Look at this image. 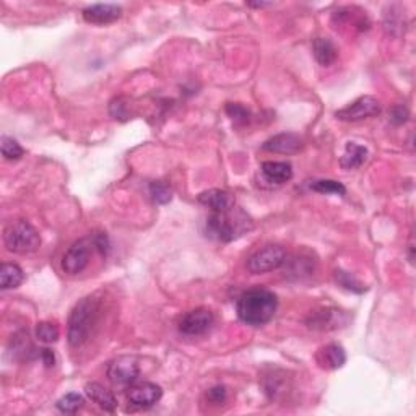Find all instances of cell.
Listing matches in <instances>:
<instances>
[{"label": "cell", "mask_w": 416, "mask_h": 416, "mask_svg": "<svg viewBox=\"0 0 416 416\" xmlns=\"http://www.w3.org/2000/svg\"><path fill=\"white\" fill-rule=\"evenodd\" d=\"M278 307V299L265 288H252L237 299V316L247 325L260 327L273 319Z\"/></svg>", "instance_id": "obj_1"}, {"label": "cell", "mask_w": 416, "mask_h": 416, "mask_svg": "<svg viewBox=\"0 0 416 416\" xmlns=\"http://www.w3.org/2000/svg\"><path fill=\"white\" fill-rule=\"evenodd\" d=\"M98 317H100V299L95 294L80 299L75 305L69 317L67 338L73 348L82 347L90 340L91 332L95 329Z\"/></svg>", "instance_id": "obj_2"}, {"label": "cell", "mask_w": 416, "mask_h": 416, "mask_svg": "<svg viewBox=\"0 0 416 416\" xmlns=\"http://www.w3.org/2000/svg\"><path fill=\"white\" fill-rule=\"evenodd\" d=\"M235 212V208L226 213H212L207 218L208 235L215 239L230 242L236 237L244 235L246 231L252 230V223L244 212Z\"/></svg>", "instance_id": "obj_3"}, {"label": "cell", "mask_w": 416, "mask_h": 416, "mask_svg": "<svg viewBox=\"0 0 416 416\" xmlns=\"http://www.w3.org/2000/svg\"><path fill=\"white\" fill-rule=\"evenodd\" d=\"M3 242L10 252L15 254H30L35 252L41 244L39 233L36 228L26 221V219H18L8 224L3 231Z\"/></svg>", "instance_id": "obj_4"}, {"label": "cell", "mask_w": 416, "mask_h": 416, "mask_svg": "<svg viewBox=\"0 0 416 416\" xmlns=\"http://www.w3.org/2000/svg\"><path fill=\"white\" fill-rule=\"evenodd\" d=\"M287 251L282 246H265L264 249L257 251L247 260V270L254 275L273 272L284 265L287 262Z\"/></svg>", "instance_id": "obj_5"}, {"label": "cell", "mask_w": 416, "mask_h": 416, "mask_svg": "<svg viewBox=\"0 0 416 416\" xmlns=\"http://www.w3.org/2000/svg\"><path fill=\"white\" fill-rule=\"evenodd\" d=\"M95 249L91 237H83V239L73 242L62 257V270L69 275H78L88 267L90 264L91 251Z\"/></svg>", "instance_id": "obj_6"}, {"label": "cell", "mask_w": 416, "mask_h": 416, "mask_svg": "<svg viewBox=\"0 0 416 416\" xmlns=\"http://www.w3.org/2000/svg\"><path fill=\"white\" fill-rule=\"evenodd\" d=\"M213 325V312L210 309H205V307H199V309H194L182 316L177 329L186 336H200L212 330Z\"/></svg>", "instance_id": "obj_7"}, {"label": "cell", "mask_w": 416, "mask_h": 416, "mask_svg": "<svg viewBox=\"0 0 416 416\" xmlns=\"http://www.w3.org/2000/svg\"><path fill=\"white\" fill-rule=\"evenodd\" d=\"M381 112V102L374 96H361L352 105L335 112V118L345 123H358V120L372 118Z\"/></svg>", "instance_id": "obj_8"}, {"label": "cell", "mask_w": 416, "mask_h": 416, "mask_svg": "<svg viewBox=\"0 0 416 416\" xmlns=\"http://www.w3.org/2000/svg\"><path fill=\"white\" fill-rule=\"evenodd\" d=\"M140 368L135 358L120 356L107 366V377L114 386L129 387L138 379Z\"/></svg>", "instance_id": "obj_9"}, {"label": "cell", "mask_w": 416, "mask_h": 416, "mask_svg": "<svg viewBox=\"0 0 416 416\" xmlns=\"http://www.w3.org/2000/svg\"><path fill=\"white\" fill-rule=\"evenodd\" d=\"M161 387L153 384V382H143V384L134 386L132 389H129L127 394L129 401L137 408H150V406L156 405L161 400Z\"/></svg>", "instance_id": "obj_10"}, {"label": "cell", "mask_w": 416, "mask_h": 416, "mask_svg": "<svg viewBox=\"0 0 416 416\" xmlns=\"http://www.w3.org/2000/svg\"><path fill=\"white\" fill-rule=\"evenodd\" d=\"M83 20L93 25H107L119 20L123 15V8L116 3H96V6H90L83 10Z\"/></svg>", "instance_id": "obj_11"}, {"label": "cell", "mask_w": 416, "mask_h": 416, "mask_svg": "<svg viewBox=\"0 0 416 416\" xmlns=\"http://www.w3.org/2000/svg\"><path fill=\"white\" fill-rule=\"evenodd\" d=\"M199 202L213 213H226L235 208V195L223 189H210L199 195Z\"/></svg>", "instance_id": "obj_12"}, {"label": "cell", "mask_w": 416, "mask_h": 416, "mask_svg": "<svg viewBox=\"0 0 416 416\" xmlns=\"http://www.w3.org/2000/svg\"><path fill=\"white\" fill-rule=\"evenodd\" d=\"M302 148V138L296 134H280L275 135L264 143V150L272 153H296Z\"/></svg>", "instance_id": "obj_13"}, {"label": "cell", "mask_w": 416, "mask_h": 416, "mask_svg": "<svg viewBox=\"0 0 416 416\" xmlns=\"http://www.w3.org/2000/svg\"><path fill=\"white\" fill-rule=\"evenodd\" d=\"M85 394L88 399H90L93 404L100 406L101 410L112 413V411L118 408V399H116V395L112 394L111 390H107L105 386L98 384V382H90V384H87Z\"/></svg>", "instance_id": "obj_14"}, {"label": "cell", "mask_w": 416, "mask_h": 416, "mask_svg": "<svg viewBox=\"0 0 416 416\" xmlns=\"http://www.w3.org/2000/svg\"><path fill=\"white\" fill-rule=\"evenodd\" d=\"M262 174L272 184H284L293 177V166L287 161L262 163Z\"/></svg>", "instance_id": "obj_15"}, {"label": "cell", "mask_w": 416, "mask_h": 416, "mask_svg": "<svg viewBox=\"0 0 416 416\" xmlns=\"http://www.w3.org/2000/svg\"><path fill=\"white\" fill-rule=\"evenodd\" d=\"M317 361L325 369H340L347 363V353L342 345L330 343L320 350L317 354Z\"/></svg>", "instance_id": "obj_16"}, {"label": "cell", "mask_w": 416, "mask_h": 416, "mask_svg": "<svg viewBox=\"0 0 416 416\" xmlns=\"http://www.w3.org/2000/svg\"><path fill=\"white\" fill-rule=\"evenodd\" d=\"M368 160V150L363 145H358L354 142L347 143L343 156L340 158V166L343 170H356V168L363 166L364 161Z\"/></svg>", "instance_id": "obj_17"}, {"label": "cell", "mask_w": 416, "mask_h": 416, "mask_svg": "<svg viewBox=\"0 0 416 416\" xmlns=\"http://www.w3.org/2000/svg\"><path fill=\"white\" fill-rule=\"evenodd\" d=\"M312 51L317 62L324 67H329L336 60V48L329 37H316L312 43Z\"/></svg>", "instance_id": "obj_18"}, {"label": "cell", "mask_w": 416, "mask_h": 416, "mask_svg": "<svg viewBox=\"0 0 416 416\" xmlns=\"http://www.w3.org/2000/svg\"><path fill=\"white\" fill-rule=\"evenodd\" d=\"M23 278H25V275L17 264H2V267H0V288L2 289L20 287Z\"/></svg>", "instance_id": "obj_19"}, {"label": "cell", "mask_w": 416, "mask_h": 416, "mask_svg": "<svg viewBox=\"0 0 416 416\" xmlns=\"http://www.w3.org/2000/svg\"><path fill=\"white\" fill-rule=\"evenodd\" d=\"M0 148H2V156L8 161H17L25 155V150L21 148V145L12 137H7V135L0 138Z\"/></svg>", "instance_id": "obj_20"}, {"label": "cell", "mask_w": 416, "mask_h": 416, "mask_svg": "<svg viewBox=\"0 0 416 416\" xmlns=\"http://www.w3.org/2000/svg\"><path fill=\"white\" fill-rule=\"evenodd\" d=\"M311 189L316 190L319 194H334V195H345L347 194V189L342 182H336L334 179H320V181H314L311 184Z\"/></svg>", "instance_id": "obj_21"}, {"label": "cell", "mask_w": 416, "mask_h": 416, "mask_svg": "<svg viewBox=\"0 0 416 416\" xmlns=\"http://www.w3.org/2000/svg\"><path fill=\"white\" fill-rule=\"evenodd\" d=\"M150 195H152V199L155 200L156 204L165 205V204L171 202L172 190H171V187L166 184V182L153 181L152 184H150Z\"/></svg>", "instance_id": "obj_22"}, {"label": "cell", "mask_w": 416, "mask_h": 416, "mask_svg": "<svg viewBox=\"0 0 416 416\" xmlns=\"http://www.w3.org/2000/svg\"><path fill=\"white\" fill-rule=\"evenodd\" d=\"M36 336L44 343H54L59 338V329L53 322H39L36 327Z\"/></svg>", "instance_id": "obj_23"}, {"label": "cell", "mask_w": 416, "mask_h": 416, "mask_svg": "<svg viewBox=\"0 0 416 416\" xmlns=\"http://www.w3.org/2000/svg\"><path fill=\"white\" fill-rule=\"evenodd\" d=\"M83 405V397L80 394H75V392H70V394L64 395L62 399L57 401V408L62 411V413H75L82 408Z\"/></svg>", "instance_id": "obj_24"}, {"label": "cell", "mask_w": 416, "mask_h": 416, "mask_svg": "<svg viewBox=\"0 0 416 416\" xmlns=\"http://www.w3.org/2000/svg\"><path fill=\"white\" fill-rule=\"evenodd\" d=\"M226 112L230 114L231 119H235L236 123H246V120H249L251 112L247 107H244L242 105H235V102H230V105L226 106Z\"/></svg>", "instance_id": "obj_25"}, {"label": "cell", "mask_w": 416, "mask_h": 416, "mask_svg": "<svg viewBox=\"0 0 416 416\" xmlns=\"http://www.w3.org/2000/svg\"><path fill=\"white\" fill-rule=\"evenodd\" d=\"M335 273H336V282L342 284L343 288L352 289V291H356V293L364 291L363 284L359 283V282H356V280H354L353 277H350L348 273L342 272V270H338V272H335Z\"/></svg>", "instance_id": "obj_26"}, {"label": "cell", "mask_w": 416, "mask_h": 416, "mask_svg": "<svg viewBox=\"0 0 416 416\" xmlns=\"http://www.w3.org/2000/svg\"><path fill=\"white\" fill-rule=\"evenodd\" d=\"M208 401H212L213 405H221L224 400H226V389L224 387H213V389L208 390L207 394Z\"/></svg>", "instance_id": "obj_27"}, {"label": "cell", "mask_w": 416, "mask_h": 416, "mask_svg": "<svg viewBox=\"0 0 416 416\" xmlns=\"http://www.w3.org/2000/svg\"><path fill=\"white\" fill-rule=\"evenodd\" d=\"M93 239V244H95V249H98L101 252V255H106L107 252H109V239H107V236L105 235V233H98V235H95L91 237Z\"/></svg>", "instance_id": "obj_28"}, {"label": "cell", "mask_w": 416, "mask_h": 416, "mask_svg": "<svg viewBox=\"0 0 416 416\" xmlns=\"http://www.w3.org/2000/svg\"><path fill=\"white\" fill-rule=\"evenodd\" d=\"M406 118H408V111L404 106H395L394 109L390 111V120L394 124H404Z\"/></svg>", "instance_id": "obj_29"}, {"label": "cell", "mask_w": 416, "mask_h": 416, "mask_svg": "<svg viewBox=\"0 0 416 416\" xmlns=\"http://www.w3.org/2000/svg\"><path fill=\"white\" fill-rule=\"evenodd\" d=\"M41 354H43L44 363L48 364V366H54V354L51 350H41Z\"/></svg>", "instance_id": "obj_30"}]
</instances>
